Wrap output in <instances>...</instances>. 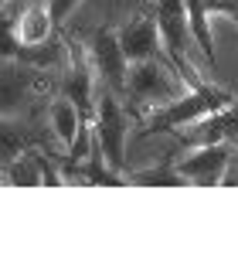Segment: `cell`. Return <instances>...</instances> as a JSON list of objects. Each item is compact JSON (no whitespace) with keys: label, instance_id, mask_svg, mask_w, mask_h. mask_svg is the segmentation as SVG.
<instances>
[{"label":"cell","instance_id":"11","mask_svg":"<svg viewBox=\"0 0 238 255\" xmlns=\"http://www.w3.org/2000/svg\"><path fill=\"white\" fill-rule=\"evenodd\" d=\"M82 123H89V119L82 116V109L68 96L58 99V102L51 106V126H55V133H58V139L65 143V146H72V143L79 139Z\"/></svg>","mask_w":238,"mask_h":255},{"label":"cell","instance_id":"4","mask_svg":"<svg viewBox=\"0 0 238 255\" xmlns=\"http://www.w3.org/2000/svg\"><path fill=\"white\" fill-rule=\"evenodd\" d=\"M232 160H235L232 143L221 139V143H204V146H198L191 157H184L177 163V170L187 177L191 184L211 187V184H225V174H228Z\"/></svg>","mask_w":238,"mask_h":255},{"label":"cell","instance_id":"5","mask_svg":"<svg viewBox=\"0 0 238 255\" xmlns=\"http://www.w3.org/2000/svg\"><path fill=\"white\" fill-rule=\"evenodd\" d=\"M92 65L102 75V82H109L113 92H126L129 89V58L119 44V31L113 27H99L92 34Z\"/></svg>","mask_w":238,"mask_h":255},{"label":"cell","instance_id":"1","mask_svg":"<svg viewBox=\"0 0 238 255\" xmlns=\"http://www.w3.org/2000/svg\"><path fill=\"white\" fill-rule=\"evenodd\" d=\"M235 102L232 92H225V89H215V85H198V89H191L187 96H177L170 99L167 106H160L153 116L143 119V129H139L136 136L146 139V136H157V133H170V129H177V126H191V123H201V119H208L211 113H218V109H228Z\"/></svg>","mask_w":238,"mask_h":255},{"label":"cell","instance_id":"7","mask_svg":"<svg viewBox=\"0 0 238 255\" xmlns=\"http://www.w3.org/2000/svg\"><path fill=\"white\" fill-rule=\"evenodd\" d=\"M160 24H157V14L153 17H136L129 20L126 27H119V44L126 51V58L133 61H150V58H160Z\"/></svg>","mask_w":238,"mask_h":255},{"label":"cell","instance_id":"8","mask_svg":"<svg viewBox=\"0 0 238 255\" xmlns=\"http://www.w3.org/2000/svg\"><path fill=\"white\" fill-rule=\"evenodd\" d=\"M65 96L79 106L85 119L96 116V109H92V68H89V58L79 51V44H68V75H65Z\"/></svg>","mask_w":238,"mask_h":255},{"label":"cell","instance_id":"6","mask_svg":"<svg viewBox=\"0 0 238 255\" xmlns=\"http://www.w3.org/2000/svg\"><path fill=\"white\" fill-rule=\"evenodd\" d=\"M167 72H174V65L163 58H150V61H136V68L129 72V92L139 99V102H157L163 99H177L174 96V85L167 79Z\"/></svg>","mask_w":238,"mask_h":255},{"label":"cell","instance_id":"10","mask_svg":"<svg viewBox=\"0 0 238 255\" xmlns=\"http://www.w3.org/2000/svg\"><path fill=\"white\" fill-rule=\"evenodd\" d=\"M235 136L238 139V102H232L228 109H218V113H211L208 119H201L198 126V136H191V143H221V139Z\"/></svg>","mask_w":238,"mask_h":255},{"label":"cell","instance_id":"2","mask_svg":"<svg viewBox=\"0 0 238 255\" xmlns=\"http://www.w3.org/2000/svg\"><path fill=\"white\" fill-rule=\"evenodd\" d=\"M157 24L163 34V51L167 61L174 65L180 82H187L191 89L204 85L198 72L187 61V38H191V14H187V0H157Z\"/></svg>","mask_w":238,"mask_h":255},{"label":"cell","instance_id":"3","mask_svg":"<svg viewBox=\"0 0 238 255\" xmlns=\"http://www.w3.org/2000/svg\"><path fill=\"white\" fill-rule=\"evenodd\" d=\"M92 129H96V139H99L102 153L109 160L113 170H126V136H129V116L126 109L119 106L116 92H106L96 102V116H92Z\"/></svg>","mask_w":238,"mask_h":255},{"label":"cell","instance_id":"12","mask_svg":"<svg viewBox=\"0 0 238 255\" xmlns=\"http://www.w3.org/2000/svg\"><path fill=\"white\" fill-rule=\"evenodd\" d=\"M129 184H139V187H184V184H191V180L180 174L177 167L163 163V167H153V170H136Z\"/></svg>","mask_w":238,"mask_h":255},{"label":"cell","instance_id":"9","mask_svg":"<svg viewBox=\"0 0 238 255\" xmlns=\"http://www.w3.org/2000/svg\"><path fill=\"white\" fill-rule=\"evenodd\" d=\"M17 38L24 48H34V44H44V41H51L55 34V20H51V7H44V3H34V7H27L24 14H20V27Z\"/></svg>","mask_w":238,"mask_h":255},{"label":"cell","instance_id":"14","mask_svg":"<svg viewBox=\"0 0 238 255\" xmlns=\"http://www.w3.org/2000/svg\"><path fill=\"white\" fill-rule=\"evenodd\" d=\"M211 14H228V17L238 24V0H204Z\"/></svg>","mask_w":238,"mask_h":255},{"label":"cell","instance_id":"13","mask_svg":"<svg viewBox=\"0 0 238 255\" xmlns=\"http://www.w3.org/2000/svg\"><path fill=\"white\" fill-rule=\"evenodd\" d=\"M48 7H51V20H55V27H61V24H65V17L79 7V0H51Z\"/></svg>","mask_w":238,"mask_h":255}]
</instances>
